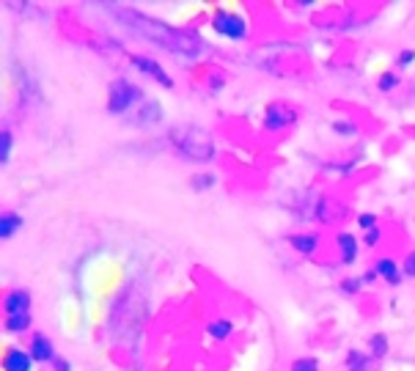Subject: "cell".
Masks as SVG:
<instances>
[{"mask_svg": "<svg viewBox=\"0 0 415 371\" xmlns=\"http://www.w3.org/2000/svg\"><path fill=\"white\" fill-rule=\"evenodd\" d=\"M292 371H316V360H314V357H303V360H294Z\"/></svg>", "mask_w": 415, "mask_h": 371, "instance_id": "21", "label": "cell"}, {"mask_svg": "<svg viewBox=\"0 0 415 371\" xmlns=\"http://www.w3.org/2000/svg\"><path fill=\"white\" fill-rule=\"evenodd\" d=\"M404 272H407V275H415V253H410V256H407V261H404Z\"/></svg>", "mask_w": 415, "mask_h": 371, "instance_id": "25", "label": "cell"}, {"mask_svg": "<svg viewBox=\"0 0 415 371\" xmlns=\"http://www.w3.org/2000/svg\"><path fill=\"white\" fill-rule=\"evenodd\" d=\"M190 184L195 190H206V188H212V184H215V176L212 173H198V176H192Z\"/></svg>", "mask_w": 415, "mask_h": 371, "instance_id": "19", "label": "cell"}, {"mask_svg": "<svg viewBox=\"0 0 415 371\" xmlns=\"http://www.w3.org/2000/svg\"><path fill=\"white\" fill-rule=\"evenodd\" d=\"M210 335H215V338H229V335H231V324H229V322H212V324H210Z\"/></svg>", "mask_w": 415, "mask_h": 371, "instance_id": "20", "label": "cell"}, {"mask_svg": "<svg viewBox=\"0 0 415 371\" xmlns=\"http://www.w3.org/2000/svg\"><path fill=\"white\" fill-rule=\"evenodd\" d=\"M385 352H388V338H385L382 333H377V335L371 338V355H374V357H385Z\"/></svg>", "mask_w": 415, "mask_h": 371, "instance_id": "17", "label": "cell"}, {"mask_svg": "<svg viewBox=\"0 0 415 371\" xmlns=\"http://www.w3.org/2000/svg\"><path fill=\"white\" fill-rule=\"evenodd\" d=\"M374 223H377V218L374 215H360V226L368 231V229H374Z\"/></svg>", "mask_w": 415, "mask_h": 371, "instance_id": "24", "label": "cell"}, {"mask_svg": "<svg viewBox=\"0 0 415 371\" xmlns=\"http://www.w3.org/2000/svg\"><path fill=\"white\" fill-rule=\"evenodd\" d=\"M396 83H399V77H396V75H382V77H379V88H382V91L393 88Z\"/></svg>", "mask_w": 415, "mask_h": 371, "instance_id": "23", "label": "cell"}, {"mask_svg": "<svg viewBox=\"0 0 415 371\" xmlns=\"http://www.w3.org/2000/svg\"><path fill=\"white\" fill-rule=\"evenodd\" d=\"M23 226V218L20 215H12V212H6L3 218H0V237H3V240H9L17 229Z\"/></svg>", "mask_w": 415, "mask_h": 371, "instance_id": "12", "label": "cell"}, {"mask_svg": "<svg viewBox=\"0 0 415 371\" xmlns=\"http://www.w3.org/2000/svg\"><path fill=\"white\" fill-rule=\"evenodd\" d=\"M28 324H31L28 311H23V314H9V316H6V327H9L12 333H23V330H28Z\"/></svg>", "mask_w": 415, "mask_h": 371, "instance_id": "15", "label": "cell"}, {"mask_svg": "<svg viewBox=\"0 0 415 371\" xmlns=\"http://www.w3.org/2000/svg\"><path fill=\"white\" fill-rule=\"evenodd\" d=\"M113 12H116V17H118L121 23H127L132 31H138V36L151 39V42H157V44L173 50V53H181V55H201V50H203V42H201L198 34L168 28V25H162V23H157V20H149V17H143V14H138V12H129V9L124 12V9L113 6Z\"/></svg>", "mask_w": 415, "mask_h": 371, "instance_id": "1", "label": "cell"}, {"mask_svg": "<svg viewBox=\"0 0 415 371\" xmlns=\"http://www.w3.org/2000/svg\"><path fill=\"white\" fill-rule=\"evenodd\" d=\"M297 118V113L292 110V107H286V105H273L270 110H267V127L270 129H278V127H286V124H292Z\"/></svg>", "mask_w": 415, "mask_h": 371, "instance_id": "6", "label": "cell"}, {"mask_svg": "<svg viewBox=\"0 0 415 371\" xmlns=\"http://www.w3.org/2000/svg\"><path fill=\"white\" fill-rule=\"evenodd\" d=\"M31 360H34L31 355H25L20 349H12L3 360V366H6V371H31Z\"/></svg>", "mask_w": 415, "mask_h": 371, "instance_id": "9", "label": "cell"}, {"mask_svg": "<svg viewBox=\"0 0 415 371\" xmlns=\"http://www.w3.org/2000/svg\"><path fill=\"white\" fill-rule=\"evenodd\" d=\"M377 272H379L385 281H390V283H399V281H401V272H399V267H396L390 259H379V261H377Z\"/></svg>", "mask_w": 415, "mask_h": 371, "instance_id": "13", "label": "cell"}, {"mask_svg": "<svg viewBox=\"0 0 415 371\" xmlns=\"http://www.w3.org/2000/svg\"><path fill=\"white\" fill-rule=\"evenodd\" d=\"M344 215H347V207H338L336 201L322 199V204H319V218H322L325 223H338Z\"/></svg>", "mask_w": 415, "mask_h": 371, "instance_id": "7", "label": "cell"}, {"mask_svg": "<svg viewBox=\"0 0 415 371\" xmlns=\"http://www.w3.org/2000/svg\"><path fill=\"white\" fill-rule=\"evenodd\" d=\"M12 132L9 129H3V135H0V159L3 162H9V154H12Z\"/></svg>", "mask_w": 415, "mask_h": 371, "instance_id": "18", "label": "cell"}, {"mask_svg": "<svg viewBox=\"0 0 415 371\" xmlns=\"http://www.w3.org/2000/svg\"><path fill=\"white\" fill-rule=\"evenodd\" d=\"M6 314H23V311H28L31 308V294L28 292H12L9 297H6Z\"/></svg>", "mask_w": 415, "mask_h": 371, "instance_id": "8", "label": "cell"}, {"mask_svg": "<svg viewBox=\"0 0 415 371\" xmlns=\"http://www.w3.org/2000/svg\"><path fill=\"white\" fill-rule=\"evenodd\" d=\"M31 357H34V360H55V357H53V344H50L47 335H34Z\"/></svg>", "mask_w": 415, "mask_h": 371, "instance_id": "10", "label": "cell"}, {"mask_svg": "<svg viewBox=\"0 0 415 371\" xmlns=\"http://www.w3.org/2000/svg\"><path fill=\"white\" fill-rule=\"evenodd\" d=\"M347 366H349V371H368V357L352 349L349 357H347Z\"/></svg>", "mask_w": 415, "mask_h": 371, "instance_id": "16", "label": "cell"}, {"mask_svg": "<svg viewBox=\"0 0 415 371\" xmlns=\"http://www.w3.org/2000/svg\"><path fill=\"white\" fill-rule=\"evenodd\" d=\"M212 25H215L218 34H223L229 39H245V34H248L245 31V20L237 17V14H231V12H215Z\"/></svg>", "mask_w": 415, "mask_h": 371, "instance_id": "4", "label": "cell"}, {"mask_svg": "<svg viewBox=\"0 0 415 371\" xmlns=\"http://www.w3.org/2000/svg\"><path fill=\"white\" fill-rule=\"evenodd\" d=\"M168 140L187 157V159H195V162H206L215 157V143L210 138V132L201 129V127H192V124H181V127H173L168 132Z\"/></svg>", "mask_w": 415, "mask_h": 371, "instance_id": "2", "label": "cell"}, {"mask_svg": "<svg viewBox=\"0 0 415 371\" xmlns=\"http://www.w3.org/2000/svg\"><path fill=\"white\" fill-rule=\"evenodd\" d=\"M129 61H132V64H135V66H138L140 72L151 75V77H154V80H157L160 86H165V88H173V80H171V77L165 75V69H162V66H160L157 61H151V58H146V55H132Z\"/></svg>", "mask_w": 415, "mask_h": 371, "instance_id": "5", "label": "cell"}, {"mask_svg": "<svg viewBox=\"0 0 415 371\" xmlns=\"http://www.w3.org/2000/svg\"><path fill=\"white\" fill-rule=\"evenodd\" d=\"M412 58H415V53H410V50H404V53H401V58H399V64L404 66V64H410Z\"/></svg>", "mask_w": 415, "mask_h": 371, "instance_id": "28", "label": "cell"}, {"mask_svg": "<svg viewBox=\"0 0 415 371\" xmlns=\"http://www.w3.org/2000/svg\"><path fill=\"white\" fill-rule=\"evenodd\" d=\"M53 366H55V371H69V363H66L64 357H55V360H53Z\"/></svg>", "mask_w": 415, "mask_h": 371, "instance_id": "27", "label": "cell"}, {"mask_svg": "<svg viewBox=\"0 0 415 371\" xmlns=\"http://www.w3.org/2000/svg\"><path fill=\"white\" fill-rule=\"evenodd\" d=\"M289 242H292L300 253H314V251H316V237H314V234H294V237H289Z\"/></svg>", "mask_w": 415, "mask_h": 371, "instance_id": "14", "label": "cell"}, {"mask_svg": "<svg viewBox=\"0 0 415 371\" xmlns=\"http://www.w3.org/2000/svg\"><path fill=\"white\" fill-rule=\"evenodd\" d=\"M377 240H379V231H377V229H368V231H366V245H374Z\"/></svg>", "mask_w": 415, "mask_h": 371, "instance_id": "26", "label": "cell"}, {"mask_svg": "<svg viewBox=\"0 0 415 371\" xmlns=\"http://www.w3.org/2000/svg\"><path fill=\"white\" fill-rule=\"evenodd\" d=\"M360 283H363V281H355V278H347V281L341 283V292H347V294H357V289H360Z\"/></svg>", "mask_w": 415, "mask_h": 371, "instance_id": "22", "label": "cell"}, {"mask_svg": "<svg viewBox=\"0 0 415 371\" xmlns=\"http://www.w3.org/2000/svg\"><path fill=\"white\" fill-rule=\"evenodd\" d=\"M140 88H135L127 80H113L110 91H108V110L110 113H127L135 102H140Z\"/></svg>", "mask_w": 415, "mask_h": 371, "instance_id": "3", "label": "cell"}, {"mask_svg": "<svg viewBox=\"0 0 415 371\" xmlns=\"http://www.w3.org/2000/svg\"><path fill=\"white\" fill-rule=\"evenodd\" d=\"M338 248H341V259H344L347 264H352V261H355V253H357L355 237H352V234H338Z\"/></svg>", "mask_w": 415, "mask_h": 371, "instance_id": "11", "label": "cell"}, {"mask_svg": "<svg viewBox=\"0 0 415 371\" xmlns=\"http://www.w3.org/2000/svg\"><path fill=\"white\" fill-rule=\"evenodd\" d=\"M336 132H355L352 124H336Z\"/></svg>", "mask_w": 415, "mask_h": 371, "instance_id": "29", "label": "cell"}]
</instances>
